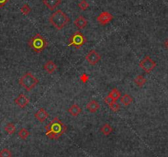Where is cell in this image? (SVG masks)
<instances>
[{
  "instance_id": "6da1fadb",
  "label": "cell",
  "mask_w": 168,
  "mask_h": 157,
  "mask_svg": "<svg viewBox=\"0 0 168 157\" xmlns=\"http://www.w3.org/2000/svg\"><path fill=\"white\" fill-rule=\"evenodd\" d=\"M45 135L51 140H57L67 131V126L58 118L55 117L45 125Z\"/></svg>"
},
{
  "instance_id": "7a4b0ae2",
  "label": "cell",
  "mask_w": 168,
  "mask_h": 157,
  "mask_svg": "<svg viewBox=\"0 0 168 157\" xmlns=\"http://www.w3.org/2000/svg\"><path fill=\"white\" fill-rule=\"evenodd\" d=\"M49 21L55 29L60 31L63 29L64 26H66V25L70 21V19L68 15L64 13V12H63L61 9H59L51 14Z\"/></svg>"
},
{
  "instance_id": "3957f363",
  "label": "cell",
  "mask_w": 168,
  "mask_h": 157,
  "mask_svg": "<svg viewBox=\"0 0 168 157\" xmlns=\"http://www.w3.org/2000/svg\"><path fill=\"white\" fill-rule=\"evenodd\" d=\"M28 46L36 53H41L47 48L48 42L45 37L37 33L28 40Z\"/></svg>"
},
{
  "instance_id": "277c9868",
  "label": "cell",
  "mask_w": 168,
  "mask_h": 157,
  "mask_svg": "<svg viewBox=\"0 0 168 157\" xmlns=\"http://www.w3.org/2000/svg\"><path fill=\"white\" fill-rule=\"evenodd\" d=\"M20 86L23 87L27 92H31L36 87L39 83V80L30 72H27L19 79L18 81Z\"/></svg>"
},
{
  "instance_id": "5b68a950",
  "label": "cell",
  "mask_w": 168,
  "mask_h": 157,
  "mask_svg": "<svg viewBox=\"0 0 168 157\" xmlns=\"http://www.w3.org/2000/svg\"><path fill=\"white\" fill-rule=\"evenodd\" d=\"M87 42V38L84 36V35L82 32H76L70 36L68 45V46H74L76 50H79Z\"/></svg>"
},
{
  "instance_id": "8992f818",
  "label": "cell",
  "mask_w": 168,
  "mask_h": 157,
  "mask_svg": "<svg viewBox=\"0 0 168 157\" xmlns=\"http://www.w3.org/2000/svg\"><path fill=\"white\" fill-rule=\"evenodd\" d=\"M139 66L146 73H150L157 67V63L154 60H152L149 55H146L144 58L139 62Z\"/></svg>"
},
{
  "instance_id": "52a82bcc",
  "label": "cell",
  "mask_w": 168,
  "mask_h": 157,
  "mask_svg": "<svg viewBox=\"0 0 168 157\" xmlns=\"http://www.w3.org/2000/svg\"><path fill=\"white\" fill-rule=\"evenodd\" d=\"M85 59L87 60V62L89 63L90 65L95 66L100 62L101 59V56L99 54V53L97 52L96 50H92L87 53V54L85 57Z\"/></svg>"
},
{
  "instance_id": "ba28073f",
  "label": "cell",
  "mask_w": 168,
  "mask_h": 157,
  "mask_svg": "<svg viewBox=\"0 0 168 157\" xmlns=\"http://www.w3.org/2000/svg\"><path fill=\"white\" fill-rule=\"evenodd\" d=\"M114 18L113 15L107 11H105V12H102L101 13H100L99 16H97V21L99 22L100 25L101 26H105L112 21Z\"/></svg>"
},
{
  "instance_id": "9c48e42d",
  "label": "cell",
  "mask_w": 168,
  "mask_h": 157,
  "mask_svg": "<svg viewBox=\"0 0 168 157\" xmlns=\"http://www.w3.org/2000/svg\"><path fill=\"white\" fill-rule=\"evenodd\" d=\"M14 103L16 104L19 108L21 109H24L26 107L28 104L30 103V99L26 96V95L20 94L17 97L16 99H14Z\"/></svg>"
},
{
  "instance_id": "30bf717a",
  "label": "cell",
  "mask_w": 168,
  "mask_h": 157,
  "mask_svg": "<svg viewBox=\"0 0 168 157\" xmlns=\"http://www.w3.org/2000/svg\"><path fill=\"white\" fill-rule=\"evenodd\" d=\"M35 118L37 121H39L40 123H44L46 118H49V114L44 108H40L34 114Z\"/></svg>"
},
{
  "instance_id": "8fae6325",
  "label": "cell",
  "mask_w": 168,
  "mask_h": 157,
  "mask_svg": "<svg viewBox=\"0 0 168 157\" xmlns=\"http://www.w3.org/2000/svg\"><path fill=\"white\" fill-rule=\"evenodd\" d=\"M74 26H76L78 29L82 30L87 26L88 21H87V19L85 18L83 16H79L78 17H77V18L74 20Z\"/></svg>"
},
{
  "instance_id": "7c38bea8",
  "label": "cell",
  "mask_w": 168,
  "mask_h": 157,
  "mask_svg": "<svg viewBox=\"0 0 168 157\" xmlns=\"http://www.w3.org/2000/svg\"><path fill=\"white\" fill-rule=\"evenodd\" d=\"M43 4L50 11H54L61 3V0H43Z\"/></svg>"
},
{
  "instance_id": "4fadbf2b",
  "label": "cell",
  "mask_w": 168,
  "mask_h": 157,
  "mask_svg": "<svg viewBox=\"0 0 168 157\" xmlns=\"http://www.w3.org/2000/svg\"><path fill=\"white\" fill-rule=\"evenodd\" d=\"M86 108H87V110H88L90 113L94 114V113L97 112L98 110H100L101 105L96 99H92L91 101H89V102L87 103V105H86Z\"/></svg>"
},
{
  "instance_id": "5bb4252c",
  "label": "cell",
  "mask_w": 168,
  "mask_h": 157,
  "mask_svg": "<svg viewBox=\"0 0 168 157\" xmlns=\"http://www.w3.org/2000/svg\"><path fill=\"white\" fill-rule=\"evenodd\" d=\"M43 68H44V70L46 71L49 74H52L55 73V71L57 70L58 66L55 64V63L54 61L49 60L43 65Z\"/></svg>"
},
{
  "instance_id": "9a60e30c",
  "label": "cell",
  "mask_w": 168,
  "mask_h": 157,
  "mask_svg": "<svg viewBox=\"0 0 168 157\" xmlns=\"http://www.w3.org/2000/svg\"><path fill=\"white\" fill-rule=\"evenodd\" d=\"M68 112L73 117H78L82 113V109L78 105L74 104L73 105H71V107L68 108Z\"/></svg>"
},
{
  "instance_id": "2e32d148",
  "label": "cell",
  "mask_w": 168,
  "mask_h": 157,
  "mask_svg": "<svg viewBox=\"0 0 168 157\" xmlns=\"http://www.w3.org/2000/svg\"><path fill=\"white\" fill-rule=\"evenodd\" d=\"M120 103L124 106H128L131 103H133L134 101V99L131 95H129V94H124V95L120 97Z\"/></svg>"
},
{
  "instance_id": "e0dca14e",
  "label": "cell",
  "mask_w": 168,
  "mask_h": 157,
  "mask_svg": "<svg viewBox=\"0 0 168 157\" xmlns=\"http://www.w3.org/2000/svg\"><path fill=\"white\" fill-rule=\"evenodd\" d=\"M108 96H110L112 99H114L115 101H116L117 99H120L121 97V92L120 90H118L117 88H113L111 90L109 94H108Z\"/></svg>"
},
{
  "instance_id": "ac0fdd59",
  "label": "cell",
  "mask_w": 168,
  "mask_h": 157,
  "mask_svg": "<svg viewBox=\"0 0 168 157\" xmlns=\"http://www.w3.org/2000/svg\"><path fill=\"white\" fill-rule=\"evenodd\" d=\"M112 132H113V128H112L109 123H105V124L101 128V133L103 135H105V136H109Z\"/></svg>"
},
{
  "instance_id": "d6986e66",
  "label": "cell",
  "mask_w": 168,
  "mask_h": 157,
  "mask_svg": "<svg viewBox=\"0 0 168 157\" xmlns=\"http://www.w3.org/2000/svg\"><path fill=\"white\" fill-rule=\"evenodd\" d=\"M135 85H137L139 87H142L146 82H147V79L145 78L142 75H139L137 76L134 80Z\"/></svg>"
},
{
  "instance_id": "ffe728a7",
  "label": "cell",
  "mask_w": 168,
  "mask_h": 157,
  "mask_svg": "<svg viewBox=\"0 0 168 157\" xmlns=\"http://www.w3.org/2000/svg\"><path fill=\"white\" fill-rule=\"evenodd\" d=\"M4 130L9 135H13V134L15 133V132H16L17 128L16 126L14 125L13 123H7V125L5 126V128H4Z\"/></svg>"
},
{
  "instance_id": "44dd1931",
  "label": "cell",
  "mask_w": 168,
  "mask_h": 157,
  "mask_svg": "<svg viewBox=\"0 0 168 157\" xmlns=\"http://www.w3.org/2000/svg\"><path fill=\"white\" fill-rule=\"evenodd\" d=\"M30 132L25 128H21L20 130L18 131V136L22 140H26L28 136H30Z\"/></svg>"
},
{
  "instance_id": "7402d4cb",
  "label": "cell",
  "mask_w": 168,
  "mask_h": 157,
  "mask_svg": "<svg viewBox=\"0 0 168 157\" xmlns=\"http://www.w3.org/2000/svg\"><path fill=\"white\" fill-rule=\"evenodd\" d=\"M20 11H21V13H22V15L24 16H27V15H29L30 13L32 12V8H30V6L26 3V4H24L21 8H20Z\"/></svg>"
},
{
  "instance_id": "603a6c76",
  "label": "cell",
  "mask_w": 168,
  "mask_h": 157,
  "mask_svg": "<svg viewBox=\"0 0 168 157\" xmlns=\"http://www.w3.org/2000/svg\"><path fill=\"white\" fill-rule=\"evenodd\" d=\"M12 151L8 148H3L0 151V157H12Z\"/></svg>"
},
{
  "instance_id": "cb8c5ba5",
  "label": "cell",
  "mask_w": 168,
  "mask_h": 157,
  "mask_svg": "<svg viewBox=\"0 0 168 157\" xmlns=\"http://www.w3.org/2000/svg\"><path fill=\"white\" fill-rule=\"evenodd\" d=\"M109 105V108H110V110H112L113 112H118L119 110H120V105L119 103L116 102V101L111 103V104H110V105Z\"/></svg>"
},
{
  "instance_id": "d4e9b609",
  "label": "cell",
  "mask_w": 168,
  "mask_h": 157,
  "mask_svg": "<svg viewBox=\"0 0 168 157\" xmlns=\"http://www.w3.org/2000/svg\"><path fill=\"white\" fill-rule=\"evenodd\" d=\"M78 8L81 9L82 11H86L87 8H89V3H87L86 0H82L81 2L78 3Z\"/></svg>"
},
{
  "instance_id": "484cf974",
  "label": "cell",
  "mask_w": 168,
  "mask_h": 157,
  "mask_svg": "<svg viewBox=\"0 0 168 157\" xmlns=\"http://www.w3.org/2000/svg\"><path fill=\"white\" fill-rule=\"evenodd\" d=\"M88 79H89V77H88V75L86 73H83L81 77H80V81H81L82 83H86V82H87Z\"/></svg>"
},
{
  "instance_id": "4316f807",
  "label": "cell",
  "mask_w": 168,
  "mask_h": 157,
  "mask_svg": "<svg viewBox=\"0 0 168 157\" xmlns=\"http://www.w3.org/2000/svg\"><path fill=\"white\" fill-rule=\"evenodd\" d=\"M104 101H105V103H106L107 105H110V104H111V103L115 102V100L114 99H112L111 98H110V96H105V99H104Z\"/></svg>"
},
{
  "instance_id": "83f0119b",
  "label": "cell",
  "mask_w": 168,
  "mask_h": 157,
  "mask_svg": "<svg viewBox=\"0 0 168 157\" xmlns=\"http://www.w3.org/2000/svg\"><path fill=\"white\" fill-rule=\"evenodd\" d=\"M9 0H0V8H3V6H5Z\"/></svg>"
},
{
  "instance_id": "f1b7e54d",
  "label": "cell",
  "mask_w": 168,
  "mask_h": 157,
  "mask_svg": "<svg viewBox=\"0 0 168 157\" xmlns=\"http://www.w3.org/2000/svg\"><path fill=\"white\" fill-rule=\"evenodd\" d=\"M164 46H165V48L166 50H168V39H166L165 42H164Z\"/></svg>"
},
{
  "instance_id": "f546056e",
  "label": "cell",
  "mask_w": 168,
  "mask_h": 157,
  "mask_svg": "<svg viewBox=\"0 0 168 157\" xmlns=\"http://www.w3.org/2000/svg\"><path fill=\"white\" fill-rule=\"evenodd\" d=\"M167 157H168V156H167Z\"/></svg>"
}]
</instances>
